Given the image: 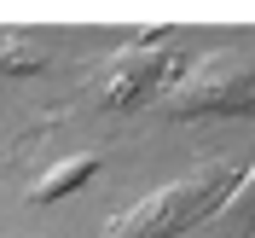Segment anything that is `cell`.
Masks as SVG:
<instances>
[{"label":"cell","mask_w":255,"mask_h":238,"mask_svg":"<svg viewBox=\"0 0 255 238\" xmlns=\"http://www.w3.org/2000/svg\"><path fill=\"white\" fill-rule=\"evenodd\" d=\"M93 175H99V157H93V151H81V157H64V163H52L47 175L29 186V204H52V198H64V192L87 186Z\"/></svg>","instance_id":"cell-5"},{"label":"cell","mask_w":255,"mask_h":238,"mask_svg":"<svg viewBox=\"0 0 255 238\" xmlns=\"http://www.w3.org/2000/svg\"><path fill=\"white\" fill-rule=\"evenodd\" d=\"M157 105L162 116H255V52L221 47L186 64Z\"/></svg>","instance_id":"cell-2"},{"label":"cell","mask_w":255,"mask_h":238,"mask_svg":"<svg viewBox=\"0 0 255 238\" xmlns=\"http://www.w3.org/2000/svg\"><path fill=\"white\" fill-rule=\"evenodd\" d=\"M209 227H215L209 238H255V163L238 175V186L226 192V204L209 215Z\"/></svg>","instance_id":"cell-4"},{"label":"cell","mask_w":255,"mask_h":238,"mask_svg":"<svg viewBox=\"0 0 255 238\" xmlns=\"http://www.w3.org/2000/svg\"><path fill=\"white\" fill-rule=\"evenodd\" d=\"M238 163L232 157H209L186 175L162 180L157 192H145L139 204H128L122 215H111V233L105 238H180L186 227H197L203 215L226 204V192L238 186Z\"/></svg>","instance_id":"cell-1"},{"label":"cell","mask_w":255,"mask_h":238,"mask_svg":"<svg viewBox=\"0 0 255 238\" xmlns=\"http://www.w3.org/2000/svg\"><path fill=\"white\" fill-rule=\"evenodd\" d=\"M174 64H180V52L168 47V41H139V47H122L105 70H99L93 99L105 105V111H128V105H139L151 87H168Z\"/></svg>","instance_id":"cell-3"},{"label":"cell","mask_w":255,"mask_h":238,"mask_svg":"<svg viewBox=\"0 0 255 238\" xmlns=\"http://www.w3.org/2000/svg\"><path fill=\"white\" fill-rule=\"evenodd\" d=\"M47 64V41L29 29H0V76H35Z\"/></svg>","instance_id":"cell-6"}]
</instances>
